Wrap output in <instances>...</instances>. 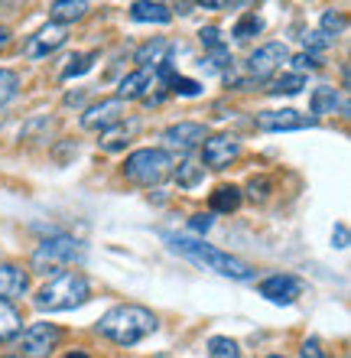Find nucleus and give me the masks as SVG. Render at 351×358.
<instances>
[{"label":"nucleus","mask_w":351,"mask_h":358,"mask_svg":"<svg viewBox=\"0 0 351 358\" xmlns=\"http://www.w3.org/2000/svg\"><path fill=\"white\" fill-rule=\"evenodd\" d=\"M156 329H160L156 313L147 310V306H140V303H121V306H111L95 326L98 336H105L107 342L124 345V349H130V345L143 342Z\"/></svg>","instance_id":"f257e3e1"},{"label":"nucleus","mask_w":351,"mask_h":358,"mask_svg":"<svg viewBox=\"0 0 351 358\" xmlns=\"http://www.w3.org/2000/svg\"><path fill=\"white\" fill-rule=\"evenodd\" d=\"M91 300V283L85 273L78 271H62L56 277H49L33 296V306L39 313H68L78 310Z\"/></svg>","instance_id":"f03ea898"},{"label":"nucleus","mask_w":351,"mask_h":358,"mask_svg":"<svg viewBox=\"0 0 351 358\" xmlns=\"http://www.w3.org/2000/svg\"><path fill=\"white\" fill-rule=\"evenodd\" d=\"M172 245V251H179L192 261V264L205 267L211 273H221V277H228V280H254V267L244 264L241 257L228 255V251H221V248L209 245V241H199V238H166Z\"/></svg>","instance_id":"7ed1b4c3"},{"label":"nucleus","mask_w":351,"mask_h":358,"mask_svg":"<svg viewBox=\"0 0 351 358\" xmlns=\"http://www.w3.org/2000/svg\"><path fill=\"white\" fill-rule=\"evenodd\" d=\"M176 170V157L163 147H140V150L127 153V160L121 163V176L133 186H143V189H153L166 182Z\"/></svg>","instance_id":"20e7f679"},{"label":"nucleus","mask_w":351,"mask_h":358,"mask_svg":"<svg viewBox=\"0 0 351 358\" xmlns=\"http://www.w3.org/2000/svg\"><path fill=\"white\" fill-rule=\"evenodd\" d=\"M85 257V248L78 245L75 238L68 235H52L46 241H39L33 257H29V273H39V277H56L66 267H72L75 261Z\"/></svg>","instance_id":"39448f33"},{"label":"nucleus","mask_w":351,"mask_h":358,"mask_svg":"<svg viewBox=\"0 0 351 358\" xmlns=\"http://www.w3.org/2000/svg\"><path fill=\"white\" fill-rule=\"evenodd\" d=\"M66 332L56 322H29L17 336V355L20 358H49L62 345Z\"/></svg>","instance_id":"423d86ee"},{"label":"nucleus","mask_w":351,"mask_h":358,"mask_svg":"<svg viewBox=\"0 0 351 358\" xmlns=\"http://www.w3.org/2000/svg\"><path fill=\"white\" fill-rule=\"evenodd\" d=\"M290 56L293 52L286 49V43H264V46H257L247 56V76L257 78V82H270L290 62Z\"/></svg>","instance_id":"0eeeda50"},{"label":"nucleus","mask_w":351,"mask_h":358,"mask_svg":"<svg viewBox=\"0 0 351 358\" xmlns=\"http://www.w3.org/2000/svg\"><path fill=\"white\" fill-rule=\"evenodd\" d=\"M241 157V141L234 134H211L202 141V170H228Z\"/></svg>","instance_id":"6e6552de"},{"label":"nucleus","mask_w":351,"mask_h":358,"mask_svg":"<svg viewBox=\"0 0 351 358\" xmlns=\"http://www.w3.org/2000/svg\"><path fill=\"white\" fill-rule=\"evenodd\" d=\"M124 114H127V104L121 98H101V101L88 104L78 124H82V131H107V127H114L117 121H124Z\"/></svg>","instance_id":"1a4fd4ad"},{"label":"nucleus","mask_w":351,"mask_h":358,"mask_svg":"<svg viewBox=\"0 0 351 358\" xmlns=\"http://www.w3.org/2000/svg\"><path fill=\"white\" fill-rule=\"evenodd\" d=\"M257 290H260L264 300L276 303V306H290V303H296L303 296V280L293 277V273H270V277L260 280Z\"/></svg>","instance_id":"9d476101"},{"label":"nucleus","mask_w":351,"mask_h":358,"mask_svg":"<svg viewBox=\"0 0 351 358\" xmlns=\"http://www.w3.org/2000/svg\"><path fill=\"white\" fill-rule=\"evenodd\" d=\"M209 137V127L199 121H179V124H170L166 131H163V141L170 150H182L189 153L195 147H202V141Z\"/></svg>","instance_id":"9b49d317"},{"label":"nucleus","mask_w":351,"mask_h":358,"mask_svg":"<svg viewBox=\"0 0 351 358\" xmlns=\"http://www.w3.org/2000/svg\"><path fill=\"white\" fill-rule=\"evenodd\" d=\"M254 124L260 127V131H303V127H309V124H315V117H306V114L293 111V108H280V111H260L254 117Z\"/></svg>","instance_id":"f8f14e48"},{"label":"nucleus","mask_w":351,"mask_h":358,"mask_svg":"<svg viewBox=\"0 0 351 358\" xmlns=\"http://www.w3.org/2000/svg\"><path fill=\"white\" fill-rule=\"evenodd\" d=\"M137 134H140V117H124V121H117L114 127H107V131L98 134V147H101L105 153L124 150Z\"/></svg>","instance_id":"ddd939ff"},{"label":"nucleus","mask_w":351,"mask_h":358,"mask_svg":"<svg viewBox=\"0 0 351 358\" xmlns=\"http://www.w3.org/2000/svg\"><path fill=\"white\" fill-rule=\"evenodd\" d=\"M170 52H172V43H170V39L153 36V39H147L143 46H137V52H133V62H137V69L156 72L160 66H166V62H170Z\"/></svg>","instance_id":"4468645a"},{"label":"nucleus","mask_w":351,"mask_h":358,"mask_svg":"<svg viewBox=\"0 0 351 358\" xmlns=\"http://www.w3.org/2000/svg\"><path fill=\"white\" fill-rule=\"evenodd\" d=\"M29 290V271L13 264V261H0V300H17Z\"/></svg>","instance_id":"2eb2a0df"},{"label":"nucleus","mask_w":351,"mask_h":358,"mask_svg":"<svg viewBox=\"0 0 351 358\" xmlns=\"http://www.w3.org/2000/svg\"><path fill=\"white\" fill-rule=\"evenodd\" d=\"M153 72H147V69H133V72H127V76L121 78V85H117V94L114 98H121L124 104L127 101H137V98H147V92L153 88Z\"/></svg>","instance_id":"dca6fc26"},{"label":"nucleus","mask_w":351,"mask_h":358,"mask_svg":"<svg viewBox=\"0 0 351 358\" xmlns=\"http://www.w3.org/2000/svg\"><path fill=\"white\" fill-rule=\"evenodd\" d=\"M62 43H66V27H59V23H46L36 36L29 39L27 52H29V59H43V56H49V52H56Z\"/></svg>","instance_id":"f3484780"},{"label":"nucleus","mask_w":351,"mask_h":358,"mask_svg":"<svg viewBox=\"0 0 351 358\" xmlns=\"http://www.w3.org/2000/svg\"><path fill=\"white\" fill-rule=\"evenodd\" d=\"M127 13L133 23H170L172 20L170 3H160V0H133Z\"/></svg>","instance_id":"a211bd4d"},{"label":"nucleus","mask_w":351,"mask_h":358,"mask_svg":"<svg viewBox=\"0 0 351 358\" xmlns=\"http://www.w3.org/2000/svg\"><path fill=\"white\" fill-rule=\"evenodd\" d=\"M241 186H218L215 192H209V212L211 215H231L241 208Z\"/></svg>","instance_id":"6ab92c4d"},{"label":"nucleus","mask_w":351,"mask_h":358,"mask_svg":"<svg viewBox=\"0 0 351 358\" xmlns=\"http://www.w3.org/2000/svg\"><path fill=\"white\" fill-rule=\"evenodd\" d=\"M20 332H23V313L10 300H0V345L17 342Z\"/></svg>","instance_id":"aec40b11"},{"label":"nucleus","mask_w":351,"mask_h":358,"mask_svg":"<svg viewBox=\"0 0 351 358\" xmlns=\"http://www.w3.org/2000/svg\"><path fill=\"white\" fill-rule=\"evenodd\" d=\"M85 13H88L85 0H52V3H49V17H52V23H59V27L75 23V20H82Z\"/></svg>","instance_id":"412c9836"},{"label":"nucleus","mask_w":351,"mask_h":358,"mask_svg":"<svg viewBox=\"0 0 351 358\" xmlns=\"http://www.w3.org/2000/svg\"><path fill=\"white\" fill-rule=\"evenodd\" d=\"M342 108V98H338V92H335L332 85H319L313 92V98H309V111L315 114V117H329V114H335Z\"/></svg>","instance_id":"4be33fe9"},{"label":"nucleus","mask_w":351,"mask_h":358,"mask_svg":"<svg viewBox=\"0 0 351 358\" xmlns=\"http://www.w3.org/2000/svg\"><path fill=\"white\" fill-rule=\"evenodd\" d=\"M303 88H306V76L286 72V76H280V78H270V85H267L264 92L274 94V98H280V94H299Z\"/></svg>","instance_id":"5701e85b"},{"label":"nucleus","mask_w":351,"mask_h":358,"mask_svg":"<svg viewBox=\"0 0 351 358\" xmlns=\"http://www.w3.org/2000/svg\"><path fill=\"white\" fill-rule=\"evenodd\" d=\"M270 192H274V182H270V176H251L244 182V189H241V199H251V202H267L270 199Z\"/></svg>","instance_id":"b1692460"},{"label":"nucleus","mask_w":351,"mask_h":358,"mask_svg":"<svg viewBox=\"0 0 351 358\" xmlns=\"http://www.w3.org/2000/svg\"><path fill=\"white\" fill-rule=\"evenodd\" d=\"M264 33V20L257 17V13H244V17L234 23V29H231V36L241 39V43H247V39H254Z\"/></svg>","instance_id":"393cba45"},{"label":"nucleus","mask_w":351,"mask_h":358,"mask_svg":"<svg viewBox=\"0 0 351 358\" xmlns=\"http://www.w3.org/2000/svg\"><path fill=\"white\" fill-rule=\"evenodd\" d=\"M202 163H192V160H182V163H176V170H172V176H176V182H179L182 189H192L195 182L202 179Z\"/></svg>","instance_id":"a878e982"},{"label":"nucleus","mask_w":351,"mask_h":358,"mask_svg":"<svg viewBox=\"0 0 351 358\" xmlns=\"http://www.w3.org/2000/svg\"><path fill=\"white\" fill-rule=\"evenodd\" d=\"M52 117H33V121L23 124V131H20V141H29V143H36V141H49L43 131H52Z\"/></svg>","instance_id":"bb28decb"},{"label":"nucleus","mask_w":351,"mask_h":358,"mask_svg":"<svg viewBox=\"0 0 351 358\" xmlns=\"http://www.w3.org/2000/svg\"><path fill=\"white\" fill-rule=\"evenodd\" d=\"M209 358H241V349H237V342L228 339V336H211Z\"/></svg>","instance_id":"cd10ccee"},{"label":"nucleus","mask_w":351,"mask_h":358,"mask_svg":"<svg viewBox=\"0 0 351 358\" xmlns=\"http://www.w3.org/2000/svg\"><path fill=\"white\" fill-rule=\"evenodd\" d=\"M20 94V76L13 69H0V108Z\"/></svg>","instance_id":"c85d7f7f"},{"label":"nucleus","mask_w":351,"mask_h":358,"mask_svg":"<svg viewBox=\"0 0 351 358\" xmlns=\"http://www.w3.org/2000/svg\"><path fill=\"white\" fill-rule=\"evenodd\" d=\"M98 62V52H82V56H75L72 62L66 66V72H62V82H68V78H78V76H85L88 69Z\"/></svg>","instance_id":"c756f323"},{"label":"nucleus","mask_w":351,"mask_h":358,"mask_svg":"<svg viewBox=\"0 0 351 358\" xmlns=\"http://www.w3.org/2000/svg\"><path fill=\"white\" fill-rule=\"evenodd\" d=\"M345 27H348V20H345V13L325 10V13H322V29H319V33H325L329 39H338V36L345 33Z\"/></svg>","instance_id":"7c9ffc66"},{"label":"nucleus","mask_w":351,"mask_h":358,"mask_svg":"<svg viewBox=\"0 0 351 358\" xmlns=\"http://www.w3.org/2000/svg\"><path fill=\"white\" fill-rule=\"evenodd\" d=\"M170 92L179 94V98H199V94H202V82H195V78H186V76H172Z\"/></svg>","instance_id":"2f4dec72"},{"label":"nucleus","mask_w":351,"mask_h":358,"mask_svg":"<svg viewBox=\"0 0 351 358\" xmlns=\"http://www.w3.org/2000/svg\"><path fill=\"white\" fill-rule=\"evenodd\" d=\"M290 62H293L296 76H306V72L322 69V56H309V52H296V56H290Z\"/></svg>","instance_id":"473e14b6"},{"label":"nucleus","mask_w":351,"mask_h":358,"mask_svg":"<svg viewBox=\"0 0 351 358\" xmlns=\"http://www.w3.org/2000/svg\"><path fill=\"white\" fill-rule=\"evenodd\" d=\"M332 43H335V39H329L325 33H319V29H315V33H309V36L303 39V46H306L303 52H309V56H319V52H322V49H329Z\"/></svg>","instance_id":"72a5a7b5"},{"label":"nucleus","mask_w":351,"mask_h":358,"mask_svg":"<svg viewBox=\"0 0 351 358\" xmlns=\"http://www.w3.org/2000/svg\"><path fill=\"white\" fill-rule=\"evenodd\" d=\"M199 39H202V46L209 49V52H215V49L225 46V39H221V29L218 27H202L199 29Z\"/></svg>","instance_id":"f704fd0d"},{"label":"nucleus","mask_w":351,"mask_h":358,"mask_svg":"<svg viewBox=\"0 0 351 358\" xmlns=\"http://www.w3.org/2000/svg\"><path fill=\"white\" fill-rule=\"evenodd\" d=\"M211 225H215V215H211V212H195V215L189 218V228L195 235H205Z\"/></svg>","instance_id":"c9c22d12"},{"label":"nucleus","mask_w":351,"mask_h":358,"mask_svg":"<svg viewBox=\"0 0 351 358\" xmlns=\"http://www.w3.org/2000/svg\"><path fill=\"white\" fill-rule=\"evenodd\" d=\"M52 157H56L59 163H68L72 157H78V143H75V141L59 143V147H52Z\"/></svg>","instance_id":"e433bc0d"},{"label":"nucleus","mask_w":351,"mask_h":358,"mask_svg":"<svg viewBox=\"0 0 351 358\" xmlns=\"http://www.w3.org/2000/svg\"><path fill=\"white\" fill-rule=\"evenodd\" d=\"M299 355H303V358H325L322 342H319V339H306L303 349H299Z\"/></svg>","instance_id":"4c0bfd02"},{"label":"nucleus","mask_w":351,"mask_h":358,"mask_svg":"<svg viewBox=\"0 0 351 358\" xmlns=\"http://www.w3.org/2000/svg\"><path fill=\"white\" fill-rule=\"evenodd\" d=\"M10 39H13V33H10V27H0V52L10 46Z\"/></svg>","instance_id":"58836bf2"},{"label":"nucleus","mask_w":351,"mask_h":358,"mask_svg":"<svg viewBox=\"0 0 351 358\" xmlns=\"http://www.w3.org/2000/svg\"><path fill=\"white\" fill-rule=\"evenodd\" d=\"M335 235H338V248H348V231H345V225L335 228Z\"/></svg>","instance_id":"ea45409f"},{"label":"nucleus","mask_w":351,"mask_h":358,"mask_svg":"<svg viewBox=\"0 0 351 358\" xmlns=\"http://www.w3.org/2000/svg\"><path fill=\"white\" fill-rule=\"evenodd\" d=\"M59 358H91L88 352H82V349H68L66 355H59Z\"/></svg>","instance_id":"a19ab883"},{"label":"nucleus","mask_w":351,"mask_h":358,"mask_svg":"<svg viewBox=\"0 0 351 358\" xmlns=\"http://www.w3.org/2000/svg\"><path fill=\"white\" fill-rule=\"evenodd\" d=\"M267 358H286V355H267Z\"/></svg>","instance_id":"79ce46f5"},{"label":"nucleus","mask_w":351,"mask_h":358,"mask_svg":"<svg viewBox=\"0 0 351 358\" xmlns=\"http://www.w3.org/2000/svg\"><path fill=\"white\" fill-rule=\"evenodd\" d=\"M3 358H20V355H3Z\"/></svg>","instance_id":"37998d69"},{"label":"nucleus","mask_w":351,"mask_h":358,"mask_svg":"<svg viewBox=\"0 0 351 358\" xmlns=\"http://www.w3.org/2000/svg\"><path fill=\"white\" fill-rule=\"evenodd\" d=\"M0 124H3V114H0Z\"/></svg>","instance_id":"c03bdc74"}]
</instances>
